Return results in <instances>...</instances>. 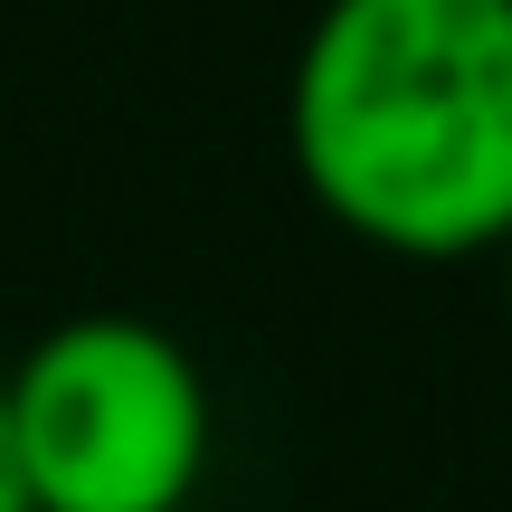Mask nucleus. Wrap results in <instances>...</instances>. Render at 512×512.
<instances>
[{"instance_id":"nucleus-1","label":"nucleus","mask_w":512,"mask_h":512,"mask_svg":"<svg viewBox=\"0 0 512 512\" xmlns=\"http://www.w3.org/2000/svg\"><path fill=\"white\" fill-rule=\"evenodd\" d=\"M285 143L342 238L456 266L512 238V0H323Z\"/></svg>"},{"instance_id":"nucleus-2","label":"nucleus","mask_w":512,"mask_h":512,"mask_svg":"<svg viewBox=\"0 0 512 512\" xmlns=\"http://www.w3.org/2000/svg\"><path fill=\"white\" fill-rule=\"evenodd\" d=\"M10 437L38 512H190L219 408L181 332L143 313H67L10 370Z\"/></svg>"},{"instance_id":"nucleus-3","label":"nucleus","mask_w":512,"mask_h":512,"mask_svg":"<svg viewBox=\"0 0 512 512\" xmlns=\"http://www.w3.org/2000/svg\"><path fill=\"white\" fill-rule=\"evenodd\" d=\"M0 512H38L29 475H19V437H10V399H0Z\"/></svg>"},{"instance_id":"nucleus-4","label":"nucleus","mask_w":512,"mask_h":512,"mask_svg":"<svg viewBox=\"0 0 512 512\" xmlns=\"http://www.w3.org/2000/svg\"><path fill=\"white\" fill-rule=\"evenodd\" d=\"M494 256H503V304H512V238H503V247H494Z\"/></svg>"}]
</instances>
